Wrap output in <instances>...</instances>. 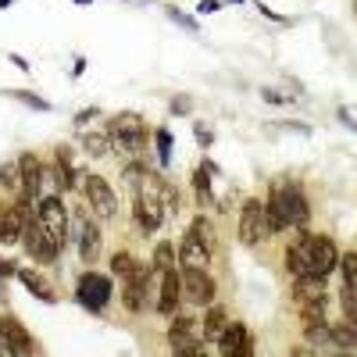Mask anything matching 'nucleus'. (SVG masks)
<instances>
[{
  "label": "nucleus",
  "instance_id": "40",
  "mask_svg": "<svg viewBox=\"0 0 357 357\" xmlns=\"http://www.w3.org/2000/svg\"><path fill=\"white\" fill-rule=\"evenodd\" d=\"M15 4V0H0V8H11Z\"/></svg>",
  "mask_w": 357,
  "mask_h": 357
},
{
  "label": "nucleus",
  "instance_id": "23",
  "mask_svg": "<svg viewBox=\"0 0 357 357\" xmlns=\"http://www.w3.org/2000/svg\"><path fill=\"white\" fill-rule=\"evenodd\" d=\"M190 183H193V193H197V204L207 207V204H215V190H211V175H207L204 168H193L190 172Z\"/></svg>",
  "mask_w": 357,
  "mask_h": 357
},
{
  "label": "nucleus",
  "instance_id": "32",
  "mask_svg": "<svg viewBox=\"0 0 357 357\" xmlns=\"http://www.w3.org/2000/svg\"><path fill=\"white\" fill-rule=\"evenodd\" d=\"M193 111V97H186V93H178V97H172V114H178V118H186Z\"/></svg>",
  "mask_w": 357,
  "mask_h": 357
},
{
  "label": "nucleus",
  "instance_id": "20",
  "mask_svg": "<svg viewBox=\"0 0 357 357\" xmlns=\"http://www.w3.org/2000/svg\"><path fill=\"white\" fill-rule=\"evenodd\" d=\"M293 296H296L301 304H318V301H325V279H314V275H296Z\"/></svg>",
  "mask_w": 357,
  "mask_h": 357
},
{
  "label": "nucleus",
  "instance_id": "19",
  "mask_svg": "<svg viewBox=\"0 0 357 357\" xmlns=\"http://www.w3.org/2000/svg\"><path fill=\"white\" fill-rule=\"evenodd\" d=\"M22 225H25V218H22V211L11 204L4 215H0V243L4 247H15V243H22Z\"/></svg>",
  "mask_w": 357,
  "mask_h": 357
},
{
  "label": "nucleus",
  "instance_id": "35",
  "mask_svg": "<svg viewBox=\"0 0 357 357\" xmlns=\"http://www.w3.org/2000/svg\"><path fill=\"white\" fill-rule=\"evenodd\" d=\"M222 4H225V0H200V8H197V11H200V15H211V11H218Z\"/></svg>",
  "mask_w": 357,
  "mask_h": 357
},
{
  "label": "nucleus",
  "instance_id": "18",
  "mask_svg": "<svg viewBox=\"0 0 357 357\" xmlns=\"http://www.w3.org/2000/svg\"><path fill=\"white\" fill-rule=\"evenodd\" d=\"M15 279L29 289V293H33L36 296V301H43V304H54L57 301V296H54V289L43 282V275L40 272H33V268H18V272H15Z\"/></svg>",
  "mask_w": 357,
  "mask_h": 357
},
{
  "label": "nucleus",
  "instance_id": "11",
  "mask_svg": "<svg viewBox=\"0 0 357 357\" xmlns=\"http://www.w3.org/2000/svg\"><path fill=\"white\" fill-rule=\"evenodd\" d=\"M178 301H183V275H178L175 268H168V272H158V301H154L158 314L175 318Z\"/></svg>",
  "mask_w": 357,
  "mask_h": 357
},
{
  "label": "nucleus",
  "instance_id": "7",
  "mask_svg": "<svg viewBox=\"0 0 357 357\" xmlns=\"http://www.w3.org/2000/svg\"><path fill=\"white\" fill-rule=\"evenodd\" d=\"M75 301H79L86 311L100 314V311L111 304V279L100 275V272H82L79 282H75Z\"/></svg>",
  "mask_w": 357,
  "mask_h": 357
},
{
  "label": "nucleus",
  "instance_id": "9",
  "mask_svg": "<svg viewBox=\"0 0 357 357\" xmlns=\"http://www.w3.org/2000/svg\"><path fill=\"white\" fill-rule=\"evenodd\" d=\"M183 296L193 307H211L215 304V279L207 275V268H183Z\"/></svg>",
  "mask_w": 357,
  "mask_h": 357
},
{
  "label": "nucleus",
  "instance_id": "4",
  "mask_svg": "<svg viewBox=\"0 0 357 357\" xmlns=\"http://www.w3.org/2000/svg\"><path fill=\"white\" fill-rule=\"evenodd\" d=\"M104 132H107L118 146H126V151H136V154L146 146V122H143V114H136V111L114 114Z\"/></svg>",
  "mask_w": 357,
  "mask_h": 357
},
{
  "label": "nucleus",
  "instance_id": "21",
  "mask_svg": "<svg viewBox=\"0 0 357 357\" xmlns=\"http://www.w3.org/2000/svg\"><path fill=\"white\" fill-rule=\"evenodd\" d=\"M190 232H193V236H197V240L204 243V250H207V254H211V257L218 254V232H215V222H211V218H207V215H197V218L190 222Z\"/></svg>",
  "mask_w": 357,
  "mask_h": 357
},
{
  "label": "nucleus",
  "instance_id": "5",
  "mask_svg": "<svg viewBox=\"0 0 357 357\" xmlns=\"http://www.w3.org/2000/svg\"><path fill=\"white\" fill-rule=\"evenodd\" d=\"M82 197H86V204H89V211H93L97 218H114L118 215V197H114V186L107 183L104 175H97V172H86L82 175Z\"/></svg>",
  "mask_w": 357,
  "mask_h": 357
},
{
  "label": "nucleus",
  "instance_id": "33",
  "mask_svg": "<svg viewBox=\"0 0 357 357\" xmlns=\"http://www.w3.org/2000/svg\"><path fill=\"white\" fill-rule=\"evenodd\" d=\"M168 18H172V22H178V25H183V29H190V33H197V18L183 15V11H178V8H168Z\"/></svg>",
  "mask_w": 357,
  "mask_h": 357
},
{
  "label": "nucleus",
  "instance_id": "6",
  "mask_svg": "<svg viewBox=\"0 0 357 357\" xmlns=\"http://www.w3.org/2000/svg\"><path fill=\"white\" fill-rule=\"evenodd\" d=\"M72 243H75V250H79V257H82L86 264H97V261H100L104 240H100L97 222L89 218L86 211H75V222H72Z\"/></svg>",
  "mask_w": 357,
  "mask_h": 357
},
{
  "label": "nucleus",
  "instance_id": "14",
  "mask_svg": "<svg viewBox=\"0 0 357 357\" xmlns=\"http://www.w3.org/2000/svg\"><path fill=\"white\" fill-rule=\"evenodd\" d=\"M47 175L54 178L57 193H72V190L79 186V175H75V165H72L68 146H57V151H54V165L47 168Z\"/></svg>",
  "mask_w": 357,
  "mask_h": 357
},
{
  "label": "nucleus",
  "instance_id": "38",
  "mask_svg": "<svg viewBox=\"0 0 357 357\" xmlns=\"http://www.w3.org/2000/svg\"><path fill=\"white\" fill-rule=\"evenodd\" d=\"M15 272H18V268H15V264H8L4 257H0V282H4L8 275H15Z\"/></svg>",
  "mask_w": 357,
  "mask_h": 357
},
{
  "label": "nucleus",
  "instance_id": "43",
  "mask_svg": "<svg viewBox=\"0 0 357 357\" xmlns=\"http://www.w3.org/2000/svg\"><path fill=\"white\" fill-rule=\"evenodd\" d=\"M333 357H354V354H333Z\"/></svg>",
  "mask_w": 357,
  "mask_h": 357
},
{
  "label": "nucleus",
  "instance_id": "37",
  "mask_svg": "<svg viewBox=\"0 0 357 357\" xmlns=\"http://www.w3.org/2000/svg\"><path fill=\"white\" fill-rule=\"evenodd\" d=\"M97 114H100L97 107H86V111H79V114H75V126H86L89 118H97Z\"/></svg>",
  "mask_w": 357,
  "mask_h": 357
},
{
  "label": "nucleus",
  "instance_id": "10",
  "mask_svg": "<svg viewBox=\"0 0 357 357\" xmlns=\"http://www.w3.org/2000/svg\"><path fill=\"white\" fill-rule=\"evenodd\" d=\"M240 243L243 247H257L264 236H268V225H264V200H257V197H250V200H243V207H240Z\"/></svg>",
  "mask_w": 357,
  "mask_h": 357
},
{
  "label": "nucleus",
  "instance_id": "36",
  "mask_svg": "<svg viewBox=\"0 0 357 357\" xmlns=\"http://www.w3.org/2000/svg\"><path fill=\"white\" fill-rule=\"evenodd\" d=\"M261 97H264L268 104H286V97H282V93H275V89H268V86L261 89Z\"/></svg>",
  "mask_w": 357,
  "mask_h": 357
},
{
  "label": "nucleus",
  "instance_id": "12",
  "mask_svg": "<svg viewBox=\"0 0 357 357\" xmlns=\"http://www.w3.org/2000/svg\"><path fill=\"white\" fill-rule=\"evenodd\" d=\"M279 190H282V204H286L289 229H301V232H307L311 207H307V193L301 190V183H279Z\"/></svg>",
  "mask_w": 357,
  "mask_h": 357
},
{
  "label": "nucleus",
  "instance_id": "17",
  "mask_svg": "<svg viewBox=\"0 0 357 357\" xmlns=\"http://www.w3.org/2000/svg\"><path fill=\"white\" fill-rule=\"evenodd\" d=\"M178 261H183V268H207V264H211V254L204 250V243L197 240L190 229H186L183 240H178Z\"/></svg>",
  "mask_w": 357,
  "mask_h": 357
},
{
  "label": "nucleus",
  "instance_id": "29",
  "mask_svg": "<svg viewBox=\"0 0 357 357\" xmlns=\"http://www.w3.org/2000/svg\"><path fill=\"white\" fill-rule=\"evenodd\" d=\"M136 268H139V264H136V257H132V254H126V250H118V254L111 257V275H114V279H129V275L136 272Z\"/></svg>",
  "mask_w": 357,
  "mask_h": 357
},
{
  "label": "nucleus",
  "instance_id": "27",
  "mask_svg": "<svg viewBox=\"0 0 357 357\" xmlns=\"http://www.w3.org/2000/svg\"><path fill=\"white\" fill-rule=\"evenodd\" d=\"M0 186H4L11 197L22 193V172H18V161H4V165H0Z\"/></svg>",
  "mask_w": 357,
  "mask_h": 357
},
{
  "label": "nucleus",
  "instance_id": "30",
  "mask_svg": "<svg viewBox=\"0 0 357 357\" xmlns=\"http://www.w3.org/2000/svg\"><path fill=\"white\" fill-rule=\"evenodd\" d=\"M286 268L293 275H304V254H301V243L286 247Z\"/></svg>",
  "mask_w": 357,
  "mask_h": 357
},
{
  "label": "nucleus",
  "instance_id": "42",
  "mask_svg": "<svg viewBox=\"0 0 357 357\" xmlns=\"http://www.w3.org/2000/svg\"><path fill=\"white\" fill-rule=\"evenodd\" d=\"M4 211H8V204H4V200H0V215H4Z\"/></svg>",
  "mask_w": 357,
  "mask_h": 357
},
{
  "label": "nucleus",
  "instance_id": "15",
  "mask_svg": "<svg viewBox=\"0 0 357 357\" xmlns=\"http://www.w3.org/2000/svg\"><path fill=\"white\" fill-rule=\"evenodd\" d=\"M197 336H200V329H197V321H193L190 314H175V318L168 321V343H172L175 354L197 347V343H200Z\"/></svg>",
  "mask_w": 357,
  "mask_h": 357
},
{
  "label": "nucleus",
  "instance_id": "28",
  "mask_svg": "<svg viewBox=\"0 0 357 357\" xmlns=\"http://www.w3.org/2000/svg\"><path fill=\"white\" fill-rule=\"evenodd\" d=\"M172 143H175V136L161 126V129L154 132V151H158V161H161L165 172H168V165H172Z\"/></svg>",
  "mask_w": 357,
  "mask_h": 357
},
{
  "label": "nucleus",
  "instance_id": "34",
  "mask_svg": "<svg viewBox=\"0 0 357 357\" xmlns=\"http://www.w3.org/2000/svg\"><path fill=\"white\" fill-rule=\"evenodd\" d=\"M193 132H197V139H200V146H204V151H207V146H211V143H215V132H211V129H207L204 122H193Z\"/></svg>",
  "mask_w": 357,
  "mask_h": 357
},
{
  "label": "nucleus",
  "instance_id": "31",
  "mask_svg": "<svg viewBox=\"0 0 357 357\" xmlns=\"http://www.w3.org/2000/svg\"><path fill=\"white\" fill-rule=\"evenodd\" d=\"M8 97H15V100H22V104H29V107H36V111H47V107H50L43 97L29 93V89H15V93H8Z\"/></svg>",
  "mask_w": 357,
  "mask_h": 357
},
{
  "label": "nucleus",
  "instance_id": "26",
  "mask_svg": "<svg viewBox=\"0 0 357 357\" xmlns=\"http://www.w3.org/2000/svg\"><path fill=\"white\" fill-rule=\"evenodd\" d=\"M111 136L107 132H86L82 136V151L89 154V158H107L111 154V143H107Z\"/></svg>",
  "mask_w": 357,
  "mask_h": 357
},
{
  "label": "nucleus",
  "instance_id": "39",
  "mask_svg": "<svg viewBox=\"0 0 357 357\" xmlns=\"http://www.w3.org/2000/svg\"><path fill=\"white\" fill-rule=\"evenodd\" d=\"M293 357H314L311 347H293Z\"/></svg>",
  "mask_w": 357,
  "mask_h": 357
},
{
  "label": "nucleus",
  "instance_id": "24",
  "mask_svg": "<svg viewBox=\"0 0 357 357\" xmlns=\"http://www.w3.org/2000/svg\"><path fill=\"white\" fill-rule=\"evenodd\" d=\"M175 261H178V247L172 243V240H161L158 247H154V272H168V268H175Z\"/></svg>",
  "mask_w": 357,
  "mask_h": 357
},
{
  "label": "nucleus",
  "instance_id": "41",
  "mask_svg": "<svg viewBox=\"0 0 357 357\" xmlns=\"http://www.w3.org/2000/svg\"><path fill=\"white\" fill-rule=\"evenodd\" d=\"M75 4H82V8H86V4H93V0H75Z\"/></svg>",
  "mask_w": 357,
  "mask_h": 357
},
{
  "label": "nucleus",
  "instance_id": "25",
  "mask_svg": "<svg viewBox=\"0 0 357 357\" xmlns=\"http://www.w3.org/2000/svg\"><path fill=\"white\" fill-rule=\"evenodd\" d=\"M329 343H336V347H343V350L357 347V325H350V321H336L333 329H329Z\"/></svg>",
  "mask_w": 357,
  "mask_h": 357
},
{
  "label": "nucleus",
  "instance_id": "16",
  "mask_svg": "<svg viewBox=\"0 0 357 357\" xmlns=\"http://www.w3.org/2000/svg\"><path fill=\"white\" fill-rule=\"evenodd\" d=\"M264 225H268V236H279L289 229V218H286V204H282V190L279 183H272V190H268L264 197Z\"/></svg>",
  "mask_w": 357,
  "mask_h": 357
},
{
  "label": "nucleus",
  "instance_id": "2",
  "mask_svg": "<svg viewBox=\"0 0 357 357\" xmlns=\"http://www.w3.org/2000/svg\"><path fill=\"white\" fill-rule=\"evenodd\" d=\"M36 222L61 250L72 243V218H68V207H65L61 193H43L36 200Z\"/></svg>",
  "mask_w": 357,
  "mask_h": 357
},
{
  "label": "nucleus",
  "instance_id": "13",
  "mask_svg": "<svg viewBox=\"0 0 357 357\" xmlns=\"http://www.w3.org/2000/svg\"><path fill=\"white\" fill-rule=\"evenodd\" d=\"M18 172H22V193L29 200H40L43 197V183H47V165L33 151H25L18 158Z\"/></svg>",
  "mask_w": 357,
  "mask_h": 357
},
{
  "label": "nucleus",
  "instance_id": "8",
  "mask_svg": "<svg viewBox=\"0 0 357 357\" xmlns=\"http://www.w3.org/2000/svg\"><path fill=\"white\" fill-rule=\"evenodd\" d=\"M0 347H4L8 357H36L33 336H29V329L11 314H0Z\"/></svg>",
  "mask_w": 357,
  "mask_h": 357
},
{
  "label": "nucleus",
  "instance_id": "1",
  "mask_svg": "<svg viewBox=\"0 0 357 357\" xmlns=\"http://www.w3.org/2000/svg\"><path fill=\"white\" fill-rule=\"evenodd\" d=\"M165 178L158 172H146L143 183L136 186V200H132V222L143 236H154L165 225Z\"/></svg>",
  "mask_w": 357,
  "mask_h": 357
},
{
  "label": "nucleus",
  "instance_id": "3",
  "mask_svg": "<svg viewBox=\"0 0 357 357\" xmlns=\"http://www.w3.org/2000/svg\"><path fill=\"white\" fill-rule=\"evenodd\" d=\"M301 254H304V275H314V279H325L340 264V250L329 236H311V232H301Z\"/></svg>",
  "mask_w": 357,
  "mask_h": 357
},
{
  "label": "nucleus",
  "instance_id": "22",
  "mask_svg": "<svg viewBox=\"0 0 357 357\" xmlns=\"http://www.w3.org/2000/svg\"><path fill=\"white\" fill-rule=\"evenodd\" d=\"M225 325H229L225 307H207V314H204V340L207 343H218L222 333H225Z\"/></svg>",
  "mask_w": 357,
  "mask_h": 357
}]
</instances>
